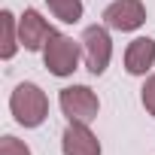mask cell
<instances>
[{"instance_id": "1", "label": "cell", "mask_w": 155, "mask_h": 155, "mask_svg": "<svg viewBox=\"0 0 155 155\" xmlns=\"http://www.w3.org/2000/svg\"><path fill=\"white\" fill-rule=\"evenodd\" d=\"M9 110L21 128H40L49 116V97L37 82H21L9 94Z\"/></svg>"}, {"instance_id": "2", "label": "cell", "mask_w": 155, "mask_h": 155, "mask_svg": "<svg viewBox=\"0 0 155 155\" xmlns=\"http://www.w3.org/2000/svg\"><path fill=\"white\" fill-rule=\"evenodd\" d=\"M79 58H82V43H76L73 37L55 31L43 49V64L52 76H73L79 70Z\"/></svg>"}, {"instance_id": "3", "label": "cell", "mask_w": 155, "mask_h": 155, "mask_svg": "<svg viewBox=\"0 0 155 155\" xmlns=\"http://www.w3.org/2000/svg\"><path fill=\"white\" fill-rule=\"evenodd\" d=\"M58 104H61V113L67 116V122L91 125L97 119V113H101V101H97V94L88 85H67V88H61Z\"/></svg>"}, {"instance_id": "4", "label": "cell", "mask_w": 155, "mask_h": 155, "mask_svg": "<svg viewBox=\"0 0 155 155\" xmlns=\"http://www.w3.org/2000/svg\"><path fill=\"white\" fill-rule=\"evenodd\" d=\"M82 58H85V67L91 76H101L107 73L110 61H113V40H110V28L107 25H91L85 28L82 34Z\"/></svg>"}, {"instance_id": "5", "label": "cell", "mask_w": 155, "mask_h": 155, "mask_svg": "<svg viewBox=\"0 0 155 155\" xmlns=\"http://www.w3.org/2000/svg\"><path fill=\"white\" fill-rule=\"evenodd\" d=\"M104 25L110 31L131 34V31L146 25V6L140 0H113V3L104 9Z\"/></svg>"}, {"instance_id": "6", "label": "cell", "mask_w": 155, "mask_h": 155, "mask_svg": "<svg viewBox=\"0 0 155 155\" xmlns=\"http://www.w3.org/2000/svg\"><path fill=\"white\" fill-rule=\"evenodd\" d=\"M52 34H55V28H52L37 9H25V12H21V18H18V43H21L28 52H43Z\"/></svg>"}, {"instance_id": "7", "label": "cell", "mask_w": 155, "mask_h": 155, "mask_svg": "<svg viewBox=\"0 0 155 155\" xmlns=\"http://www.w3.org/2000/svg\"><path fill=\"white\" fill-rule=\"evenodd\" d=\"M61 152L64 155H101V140L91 134L85 122H70L61 134Z\"/></svg>"}, {"instance_id": "8", "label": "cell", "mask_w": 155, "mask_h": 155, "mask_svg": "<svg viewBox=\"0 0 155 155\" xmlns=\"http://www.w3.org/2000/svg\"><path fill=\"white\" fill-rule=\"evenodd\" d=\"M155 64V40L152 37H137L125 49V70L131 76H146Z\"/></svg>"}, {"instance_id": "9", "label": "cell", "mask_w": 155, "mask_h": 155, "mask_svg": "<svg viewBox=\"0 0 155 155\" xmlns=\"http://www.w3.org/2000/svg\"><path fill=\"white\" fill-rule=\"evenodd\" d=\"M18 18L9 12V9H3L0 12V58L3 61H9L15 52H18Z\"/></svg>"}, {"instance_id": "10", "label": "cell", "mask_w": 155, "mask_h": 155, "mask_svg": "<svg viewBox=\"0 0 155 155\" xmlns=\"http://www.w3.org/2000/svg\"><path fill=\"white\" fill-rule=\"evenodd\" d=\"M46 3H49V12L64 25H76L82 18V0H46Z\"/></svg>"}, {"instance_id": "11", "label": "cell", "mask_w": 155, "mask_h": 155, "mask_svg": "<svg viewBox=\"0 0 155 155\" xmlns=\"http://www.w3.org/2000/svg\"><path fill=\"white\" fill-rule=\"evenodd\" d=\"M0 155H31V149H28V143H21L18 137L6 134L3 140H0Z\"/></svg>"}, {"instance_id": "12", "label": "cell", "mask_w": 155, "mask_h": 155, "mask_svg": "<svg viewBox=\"0 0 155 155\" xmlns=\"http://www.w3.org/2000/svg\"><path fill=\"white\" fill-rule=\"evenodd\" d=\"M140 101H143L146 113L155 119V73L146 76V82H143V88H140Z\"/></svg>"}]
</instances>
